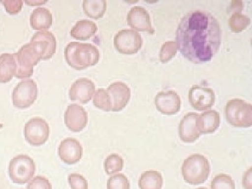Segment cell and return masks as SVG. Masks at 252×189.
<instances>
[{
	"label": "cell",
	"instance_id": "7402d4cb",
	"mask_svg": "<svg viewBox=\"0 0 252 189\" xmlns=\"http://www.w3.org/2000/svg\"><path fill=\"white\" fill-rule=\"evenodd\" d=\"M16 72L14 54L0 55V83L5 84L13 79Z\"/></svg>",
	"mask_w": 252,
	"mask_h": 189
},
{
	"label": "cell",
	"instance_id": "f546056e",
	"mask_svg": "<svg viewBox=\"0 0 252 189\" xmlns=\"http://www.w3.org/2000/svg\"><path fill=\"white\" fill-rule=\"evenodd\" d=\"M107 187V189H130V184L124 174H117L109 177Z\"/></svg>",
	"mask_w": 252,
	"mask_h": 189
},
{
	"label": "cell",
	"instance_id": "8fae6325",
	"mask_svg": "<svg viewBox=\"0 0 252 189\" xmlns=\"http://www.w3.org/2000/svg\"><path fill=\"white\" fill-rule=\"evenodd\" d=\"M111 102V111L120 112L123 110L130 99L131 91L125 83L118 81L112 83L107 89Z\"/></svg>",
	"mask_w": 252,
	"mask_h": 189
},
{
	"label": "cell",
	"instance_id": "5bb4252c",
	"mask_svg": "<svg viewBox=\"0 0 252 189\" xmlns=\"http://www.w3.org/2000/svg\"><path fill=\"white\" fill-rule=\"evenodd\" d=\"M181 98L175 91H162L155 98V105L158 112L165 115H175L180 112Z\"/></svg>",
	"mask_w": 252,
	"mask_h": 189
},
{
	"label": "cell",
	"instance_id": "7a4b0ae2",
	"mask_svg": "<svg viewBox=\"0 0 252 189\" xmlns=\"http://www.w3.org/2000/svg\"><path fill=\"white\" fill-rule=\"evenodd\" d=\"M64 59L73 69L83 70L99 62V50L93 44L73 41L64 49Z\"/></svg>",
	"mask_w": 252,
	"mask_h": 189
},
{
	"label": "cell",
	"instance_id": "7c38bea8",
	"mask_svg": "<svg viewBox=\"0 0 252 189\" xmlns=\"http://www.w3.org/2000/svg\"><path fill=\"white\" fill-rule=\"evenodd\" d=\"M199 114L190 112L186 114L179 126V135L185 143H193L202 135L198 127Z\"/></svg>",
	"mask_w": 252,
	"mask_h": 189
},
{
	"label": "cell",
	"instance_id": "9a60e30c",
	"mask_svg": "<svg viewBox=\"0 0 252 189\" xmlns=\"http://www.w3.org/2000/svg\"><path fill=\"white\" fill-rule=\"evenodd\" d=\"M127 25L139 32H146L154 34L155 30L151 23L150 15L143 7L136 6L130 10L127 17Z\"/></svg>",
	"mask_w": 252,
	"mask_h": 189
},
{
	"label": "cell",
	"instance_id": "cb8c5ba5",
	"mask_svg": "<svg viewBox=\"0 0 252 189\" xmlns=\"http://www.w3.org/2000/svg\"><path fill=\"white\" fill-rule=\"evenodd\" d=\"M83 9L86 16L99 19L104 16L107 10V3L104 0H86L83 2Z\"/></svg>",
	"mask_w": 252,
	"mask_h": 189
},
{
	"label": "cell",
	"instance_id": "8d00e7d4",
	"mask_svg": "<svg viewBox=\"0 0 252 189\" xmlns=\"http://www.w3.org/2000/svg\"><path fill=\"white\" fill-rule=\"evenodd\" d=\"M2 127H3V125H2V124H0V129L2 128Z\"/></svg>",
	"mask_w": 252,
	"mask_h": 189
},
{
	"label": "cell",
	"instance_id": "1f68e13d",
	"mask_svg": "<svg viewBox=\"0 0 252 189\" xmlns=\"http://www.w3.org/2000/svg\"><path fill=\"white\" fill-rule=\"evenodd\" d=\"M28 189H52V186L49 180L44 177L37 176L28 184Z\"/></svg>",
	"mask_w": 252,
	"mask_h": 189
},
{
	"label": "cell",
	"instance_id": "d6a6232c",
	"mask_svg": "<svg viewBox=\"0 0 252 189\" xmlns=\"http://www.w3.org/2000/svg\"><path fill=\"white\" fill-rule=\"evenodd\" d=\"M6 9V11L11 15H16L21 11L23 7V1L21 0H11V1H1Z\"/></svg>",
	"mask_w": 252,
	"mask_h": 189
},
{
	"label": "cell",
	"instance_id": "e575fe53",
	"mask_svg": "<svg viewBox=\"0 0 252 189\" xmlns=\"http://www.w3.org/2000/svg\"><path fill=\"white\" fill-rule=\"evenodd\" d=\"M47 1H26L28 5H31V6H37V5H42L45 4Z\"/></svg>",
	"mask_w": 252,
	"mask_h": 189
},
{
	"label": "cell",
	"instance_id": "2e32d148",
	"mask_svg": "<svg viewBox=\"0 0 252 189\" xmlns=\"http://www.w3.org/2000/svg\"><path fill=\"white\" fill-rule=\"evenodd\" d=\"M95 86L91 79L81 78L73 83L69 91V98L74 102L86 104L92 99Z\"/></svg>",
	"mask_w": 252,
	"mask_h": 189
},
{
	"label": "cell",
	"instance_id": "d4e9b609",
	"mask_svg": "<svg viewBox=\"0 0 252 189\" xmlns=\"http://www.w3.org/2000/svg\"><path fill=\"white\" fill-rule=\"evenodd\" d=\"M251 23V20L248 16L235 12L228 20V26L232 32L235 33L241 32L248 28Z\"/></svg>",
	"mask_w": 252,
	"mask_h": 189
},
{
	"label": "cell",
	"instance_id": "3957f363",
	"mask_svg": "<svg viewBox=\"0 0 252 189\" xmlns=\"http://www.w3.org/2000/svg\"><path fill=\"white\" fill-rule=\"evenodd\" d=\"M211 167L206 157L201 154H193L186 158L182 166V174L187 183L198 185L206 182Z\"/></svg>",
	"mask_w": 252,
	"mask_h": 189
},
{
	"label": "cell",
	"instance_id": "277c9868",
	"mask_svg": "<svg viewBox=\"0 0 252 189\" xmlns=\"http://www.w3.org/2000/svg\"><path fill=\"white\" fill-rule=\"evenodd\" d=\"M14 56L16 63L15 77L18 79L31 77L34 72V66L42 60L40 51L31 42L23 46Z\"/></svg>",
	"mask_w": 252,
	"mask_h": 189
},
{
	"label": "cell",
	"instance_id": "83f0119b",
	"mask_svg": "<svg viewBox=\"0 0 252 189\" xmlns=\"http://www.w3.org/2000/svg\"><path fill=\"white\" fill-rule=\"evenodd\" d=\"M94 104L96 107L105 112H110L111 102L107 91L99 89L94 94Z\"/></svg>",
	"mask_w": 252,
	"mask_h": 189
},
{
	"label": "cell",
	"instance_id": "d6986e66",
	"mask_svg": "<svg viewBox=\"0 0 252 189\" xmlns=\"http://www.w3.org/2000/svg\"><path fill=\"white\" fill-rule=\"evenodd\" d=\"M30 21L33 29L35 31H46L52 26V14L46 8H37L32 13Z\"/></svg>",
	"mask_w": 252,
	"mask_h": 189
},
{
	"label": "cell",
	"instance_id": "8992f818",
	"mask_svg": "<svg viewBox=\"0 0 252 189\" xmlns=\"http://www.w3.org/2000/svg\"><path fill=\"white\" fill-rule=\"evenodd\" d=\"M36 171L35 163L27 155H18L11 159L9 165L10 179L15 184L22 185L32 180Z\"/></svg>",
	"mask_w": 252,
	"mask_h": 189
},
{
	"label": "cell",
	"instance_id": "836d02e7",
	"mask_svg": "<svg viewBox=\"0 0 252 189\" xmlns=\"http://www.w3.org/2000/svg\"><path fill=\"white\" fill-rule=\"evenodd\" d=\"M252 167L245 172L243 178V185L245 189H252Z\"/></svg>",
	"mask_w": 252,
	"mask_h": 189
},
{
	"label": "cell",
	"instance_id": "f1b7e54d",
	"mask_svg": "<svg viewBox=\"0 0 252 189\" xmlns=\"http://www.w3.org/2000/svg\"><path fill=\"white\" fill-rule=\"evenodd\" d=\"M211 189H235V182L230 176L220 174L212 180Z\"/></svg>",
	"mask_w": 252,
	"mask_h": 189
},
{
	"label": "cell",
	"instance_id": "4316f807",
	"mask_svg": "<svg viewBox=\"0 0 252 189\" xmlns=\"http://www.w3.org/2000/svg\"><path fill=\"white\" fill-rule=\"evenodd\" d=\"M177 51H178V47H177V43L175 41H170L164 43L159 55L160 62L167 63L171 61L177 54Z\"/></svg>",
	"mask_w": 252,
	"mask_h": 189
},
{
	"label": "cell",
	"instance_id": "ac0fdd59",
	"mask_svg": "<svg viewBox=\"0 0 252 189\" xmlns=\"http://www.w3.org/2000/svg\"><path fill=\"white\" fill-rule=\"evenodd\" d=\"M31 42L41 51L43 56L42 61L51 59L56 54L57 41L51 32H38L32 36Z\"/></svg>",
	"mask_w": 252,
	"mask_h": 189
},
{
	"label": "cell",
	"instance_id": "603a6c76",
	"mask_svg": "<svg viewBox=\"0 0 252 189\" xmlns=\"http://www.w3.org/2000/svg\"><path fill=\"white\" fill-rule=\"evenodd\" d=\"M140 189H161L163 179L160 172L148 170L141 175L138 182Z\"/></svg>",
	"mask_w": 252,
	"mask_h": 189
},
{
	"label": "cell",
	"instance_id": "30bf717a",
	"mask_svg": "<svg viewBox=\"0 0 252 189\" xmlns=\"http://www.w3.org/2000/svg\"><path fill=\"white\" fill-rule=\"evenodd\" d=\"M189 100L190 105L196 110H207L215 103V92L209 88L195 85L189 90Z\"/></svg>",
	"mask_w": 252,
	"mask_h": 189
},
{
	"label": "cell",
	"instance_id": "e0dca14e",
	"mask_svg": "<svg viewBox=\"0 0 252 189\" xmlns=\"http://www.w3.org/2000/svg\"><path fill=\"white\" fill-rule=\"evenodd\" d=\"M59 156L64 163L67 165H74L80 161L82 158V146L76 139L68 137L63 140L60 144Z\"/></svg>",
	"mask_w": 252,
	"mask_h": 189
},
{
	"label": "cell",
	"instance_id": "ba28073f",
	"mask_svg": "<svg viewBox=\"0 0 252 189\" xmlns=\"http://www.w3.org/2000/svg\"><path fill=\"white\" fill-rule=\"evenodd\" d=\"M114 44L119 53L124 55L137 54L143 44L142 36L137 32L124 29L116 34Z\"/></svg>",
	"mask_w": 252,
	"mask_h": 189
},
{
	"label": "cell",
	"instance_id": "4dcf8cb0",
	"mask_svg": "<svg viewBox=\"0 0 252 189\" xmlns=\"http://www.w3.org/2000/svg\"><path fill=\"white\" fill-rule=\"evenodd\" d=\"M68 182L72 189H89L87 180L79 174H70L68 177Z\"/></svg>",
	"mask_w": 252,
	"mask_h": 189
},
{
	"label": "cell",
	"instance_id": "9c48e42d",
	"mask_svg": "<svg viewBox=\"0 0 252 189\" xmlns=\"http://www.w3.org/2000/svg\"><path fill=\"white\" fill-rule=\"evenodd\" d=\"M49 124L41 118H33L25 126V138L28 143L34 147L45 144L49 139Z\"/></svg>",
	"mask_w": 252,
	"mask_h": 189
},
{
	"label": "cell",
	"instance_id": "d590c367",
	"mask_svg": "<svg viewBox=\"0 0 252 189\" xmlns=\"http://www.w3.org/2000/svg\"><path fill=\"white\" fill-rule=\"evenodd\" d=\"M197 189H208L205 188V187H200V188H198Z\"/></svg>",
	"mask_w": 252,
	"mask_h": 189
},
{
	"label": "cell",
	"instance_id": "4fadbf2b",
	"mask_svg": "<svg viewBox=\"0 0 252 189\" xmlns=\"http://www.w3.org/2000/svg\"><path fill=\"white\" fill-rule=\"evenodd\" d=\"M88 120V113L79 104H70L64 112V124L72 132H79L84 130L87 126Z\"/></svg>",
	"mask_w": 252,
	"mask_h": 189
},
{
	"label": "cell",
	"instance_id": "44dd1931",
	"mask_svg": "<svg viewBox=\"0 0 252 189\" xmlns=\"http://www.w3.org/2000/svg\"><path fill=\"white\" fill-rule=\"evenodd\" d=\"M97 26L93 21L89 20H81L77 21L72 28L70 35L79 40H87L92 37L97 31Z\"/></svg>",
	"mask_w": 252,
	"mask_h": 189
},
{
	"label": "cell",
	"instance_id": "5b68a950",
	"mask_svg": "<svg viewBox=\"0 0 252 189\" xmlns=\"http://www.w3.org/2000/svg\"><path fill=\"white\" fill-rule=\"evenodd\" d=\"M227 122L235 127H250L252 126V106L240 98L228 101L225 107Z\"/></svg>",
	"mask_w": 252,
	"mask_h": 189
},
{
	"label": "cell",
	"instance_id": "52a82bcc",
	"mask_svg": "<svg viewBox=\"0 0 252 189\" xmlns=\"http://www.w3.org/2000/svg\"><path fill=\"white\" fill-rule=\"evenodd\" d=\"M38 96L37 86L32 79L21 81L14 89L13 104L18 109H26L35 102Z\"/></svg>",
	"mask_w": 252,
	"mask_h": 189
},
{
	"label": "cell",
	"instance_id": "ffe728a7",
	"mask_svg": "<svg viewBox=\"0 0 252 189\" xmlns=\"http://www.w3.org/2000/svg\"><path fill=\"white\" fill-rule=\"evenodd\" d=\"M220 124V115L217 111H207L199 116L198 127L201 134L214 133Z\"/></svg>",
	"mask_w": 252,
	"mask_h": 189
},
{
	"label": "cell",
	"instance_id": "484cf974",
	"mask_svg": "<svg viewBox=\"0 0 252 189\" xmlns=\"http://www.w3.org/2000/svg\"><path fill=\"white\" fill-rule=\"evenodd\" d=\"M124 165V159L117 154H111L104 160V170L108 175L122 171Z\"/></svg>",
	"mask_w": 252,
	"mask_h": 189
},
{
	"label": "cell",
	"instance_id": "6da1fadb",
	"mask_svg": "<svg viewBox=\"0 0 252 189\" xmlns=\"http://www.w3.org/2000/svg\"><path fill=\"white\" fill-rule=\"evenodd\" d=\"M222 32L217 18L203 10H194L181 19L176 43L182 56L194 64L210 62L218 53Z\"/></svg>",
	"mask_w": 252,
	"mask_h": 189
}]
</instances>
